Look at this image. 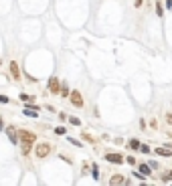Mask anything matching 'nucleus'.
I'll return each instance as SVG.
<instances>
[{
  "mask_svg": "<svg viewBox=\"0 0 172 186\" xmlns=\"http://www.w3.org/2000/svg\"><path fill=\"white\" fill-rule=\"evenodd\" d=\"M49 152H51V146L47 142H43V144H39L37 146V150H34V154L39 158H45V156H49Z\"/></svg>",
  "mask_w": 172,
  "mask_h": 186,
  "instance_id": "f257e3e1",
  "label": "nucleus"
},
{
  "mask_svg": "<svg viewBox=\"0 0 172 186\" xmlns=\"http://www.w3.org/2000/svg\"><path fill=\"white\" fill-rule=\"evenodd\" d=\"M18 138H20V142H29V144H33L34 140H37V136H34V134H30V132H26V130H20Z\"/></svg>",
  "mask_w": 172,
  "mask_h": 186,
  "instance_id": "f03ea898",
  "label": "nucleus"
},
{
  "mask_svg": "<svg viewBox=\"0 0 172 186\" xmlns=\"http://www.w3.org/2000/svg\"><path fill=\"white\" fill-rule=\"evenodd\" d=\"M71 103H73L75 107H83V97H81V93L79 91L71 93Z\"/></svg>",
  "mask_w": 172,
  "mask_h": 186,
  "instance_id": "7ed1b4c3",
  "label": "nucleus"
},
{
  "mask_svg": "<svg viewBox=\"0 0 172 186\" xmlns=\"http://www.w3.org/2000/svg\"><path fill=\"white\" fill-rule=\"evenodd\" d=\"M10 73H12V77H14L16 81L20 79V69H18V63H16V61H12V63H10Z\"/></svg>",
  "mask_w": 172,
  "mask_h": 186,
  "instance_id": "20e7f679",
  "label": "nucleus"
},
{
  "mask_svg": "<svg viewBox=\"0 0 172 186\" xmlns=\"http://www.w3.org/2000/svg\"><path fill=\"white\" fill-rule=\"evenodd\" d=\"M49 89H51L53 93H59V91H61V85H59V79H57V77H53V79L49 81Z\"/></svg>",
  "mask_w": 172,
  "mask_h": 186,
  "instance_id": "39448f33",
  "label": "nucleus"
},
{
  "mask_svg": "<svg viewBox=\"0 0 172 186\" xmlns=\"http://www.w3.org/2000/svg\"><path fill=\"white\" fill-rule=\"evenodd\" d=\"M109 184H128V180L122 176V174H115V176H111V180H109Z\"/></svg>",
  "mask_w": 172,
  "mask_h": 186,
  "instance_id": "423d86ee",
  "label": "nucleus"
},
{
  "mask_svg": "<svg viewBox=\"0 0 172 186\" xmlns=\"http://www.w3.org/2000/svg\"><path fill=\"white\" fill-rule=\"evenodd\" d=\"M105 160L111 162V164H122V156H119V154H108Z\"/></svg>",
  "mask_w": 172,
  "mask_h": 186,
  "instance_id": "0eeeda50",
  "label": "nucleus"
},
{
  "mask_svg": "<svg viewBox=\"0 0 172 186\" xmlns=\"http://www.w3.org/2000/svg\"><path fill=\"white\" fill-rule=\"evenodd\" d=\"M6 132H8V136H10V140H12V144H16V140H18V134H16V127H12V126H10L8 130H6Z\"/></svg>",
  "mask_w": 172,
  "mask_h": 186,
  "instance_id": "6e6552de",
  "label": "nucleus"
},
{
  "mask_svg": "<svg viewBox=\"0 0 172 186\" xmlns=\"http://www.w3.org/2000/svg\"><path fill=\"white\" fill-rule=\"evenodd\" d=\"M156 154L158 156H172V152L168 148H156Z\"/></svg>",
  "mask_w": 172,
  "mask_h": 186,
  "instance_id": "1a4fd4ad",
  "label": "nucleus"
},
{
  "mask_svg": "<svg viewBox=\"0 0 172 186\" xmlns=\"http://www.w3.org/2000/svg\"><path fill=\"white\" fill-rule=\"evenodd\" d=\"M140 172H142V176H150L152 168H150V166H146V164H142V166H140Z\"/></svg>",
  "mask_w": 172,
  "mask_h": 186,
  "instance_id": "9d476101",
  "label": "nucleus"
},
{
  "mask_svg": "<svg viewBox=\"0 0 172 186\" xmlns=\"http://www.w3.org/2000/svg\"><path fill=\"white\" fill-rule=\"evenodd\" d=\"M20 146H22V154H30V146H33V144H29V142H20Z\"/></svg>",
  "mask_w": 172,
  "mask_h": 186,
  "instance_id": "9b49d317",
  "label": "nucleus"
},
{
  "mask_svg": "<svg viewBox=\"0 0 172 186\" xmlns=\"http://www.w3.org/2000/svg\"><path fill=\"white\" fill-rule=\"evenodd\" d=\"M128 148H132V150H138V148H140V142H138V140H130Z\"/></svg>",
  "mask_w": 172,
  "mask_h": 186,
  "instance_id": "f8f14e48",
  "label": "nucleus"
},
{
  "mask_svg": "<svg viewBox=\"0 0 172 186\" xmlns=\"http://www.w3.org/2000/svg\"><path fill=\"white\" fill-rule=\"evenodd\" d=\"M25 115H29V118H37V109H25Z\"/></svg>",
  "mask_w": 172,
  "mask_h": 186,
  "instance_id": "ddd939ff",
  "label": "nucleus"
},
{
  "mask_svg": "<svg viewBox=\"0 0 172 186\" xmlns=\"http://www.w3.org/2000/svg\"><path fill=\"white\" fill-rule=\"evenodd\" d=\"M20 99H22V101H26V103L33 101V97H30V95H26V93H22V95H20Z\"/></svg>",
  "mask_w": 172,
  "mask_h": 186,
  "instance_id": "4468645a",
  "label": "nucleus"
},
{
  "mask_svg": "<svg viewBox=\"0 0 172 186\" xmlns=\"http://www.w3.org/2000/svg\"><path fill=\"white\" fill-rule=\"evenodd\" d=\"M61 95H63V97H67V95H69V87H67V85L61 87Z\"/></svg>",
  "mask_w": 172,
  "mask_h": 186,
  "instance_id": "2eb2a0df",
  "label": "nucleus"
},
{
  "mask_svg": "<svg viewBox=\"0 0 172 186\" xmlns=\"http://www.w3.org/2000/svg\"><path fill=\"white\" fill-rule=\"evenodd\" d=\"M162 180H164V182L172 180V172H166V174H162Z\"/></svg>",
  "mask_w": 172,
  "mask_h": 186,
  "instance_id": "dca6fc26",
  "label": "nucleus"
},
{
  "mask_svg": "<svg viewBox=\"0 0 172 186\" xmlns=\"http://www.w3.org/2000/svg\"><path fill=\"white\" fill-rule=\"evenodd\" d=\"M55 134H57V136H63V134H65V127H55Z\"/></svg>",
  "mask_w": 172,
  "mask_h": 186,
  "instance_id": "f3484780",
  "label": "nucleus"
},
{
  "mask_svg": "<svg viewBox=\"0 0 172 186\" xmlns=\"http://www.w3.org/2000/svg\"><path fill=\"white\" fill-rule=\"evenodd\" d=\"M69 122L73 123V126H81V122H79V118H69Z\"/></svg>",
  "mask_w": 172,
  "mask_h": 186,
  "instance_id": "a211bd4d",
  "label": "nucleus"
},
{
  "mask_svg": "<svg viewBox=\"0 0 172 186\" xmlns=\"http://www.w3.org/2000/svg\"><path fill=\"white\" fill-rule=\"evenodd\" d=\"M140 148H142V152H144V154L150 152V146H142V144H140Z\"/></svg>",
  "mask_w": 172,
  "mask_h": 186,
  "instance_id": "6ab92c4d",
  "label": "nucleus"
},
{
  "mask_svg": "<svg viewBox=\"0 0 172 186\" xmlns=\"http://www.w3.org/2000/svg\"><path fill=\"white\" fill-rule=\"evenodd\" d=\"M97 176H99V170H97V166H93V178L97 180Z\"/></svg>",
  "mask_w": 172,
  "mask_h": 186,
  "instance_id": "aec40b11",
  "label": "nucleus"
},
{
  "mask_svg": "<svg viewBox=\"0 0 172 186\" xmlns=\"http://www.w3.org/2000/svg\"><path fill=\"white\" fill-rule=\"evenodd\" d=\"M156 10H158V16H162V4H156Z\"/></svg>",
  "mask_w": 172,
  "mask_h": 186,
  "instance_id": "412c9836",
  "label": "nucleus"
},
{
  "mask_svg": "<svg viewBox=\"0 0 172 186\" xmlns=\"http://www.w3.org/2000/svg\"><path fill=\"white\" fill-rule=\"evenodd\" d=\"M0 103H8V97H6V95H0Z\"/></svg>",
  "mask_w": 172,
  "mask_h": 186,
  "instance_id": "4be33fe9",
  "label": "nucleus"
},
{
  "mask_svg": "<svg viewBox=\"0 0 172 186\" xmlns=\"http://www.w3.org/2000/svg\"><path fill=\"white\" fill-rule=\"evenodd\" d=\"M142 2H144V0H136L134 4H136V6H142Z\"/></svg>",
  "mask_w": 172,
  "mask_h": 186,
  "instance_id": "5701e85b",
  "label": "nucleus"
},
{
  "mask_svg": "<svg viewBox=\"0 0 172 186\" xmlns=\"http://www.w3.org/2000/svg\"><path fill=\"white\" fill-rule=\"evenodd\" d=\"M166 6L170 8V6H172V0H166Z\"/></svg>",
  "mask_w": 172,
  "mask_h": 186,
  "instance_id": "b1692460",
  "label": "nucleus"
},
{
  "mask_svg": "<svg viewBox=\"0 0 172 186\" xmlns=\"http://www.w3.org/2000/svg\"><path fill=\"white\" fill-rule=\"evenodd\" d=\"M0 130H4V122L2 119H0Z\"/></svg>",
  "mask_w": 172,
  "mask_h": 186,
  "instance_id": "393cba45",
  "label": "nucleus"
}]
</instances>
